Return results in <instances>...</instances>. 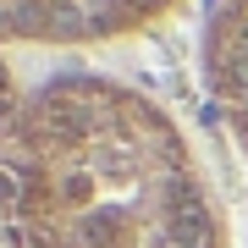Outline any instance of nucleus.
I'll return each mask as SVG.
<instances>
[{"instance_id": "20e7f679", "label": "nucleus", "mask_w": 248, "mask_h": 248, "mask_svg": "<svg viewBox=\"0 0 248 248\" xmlns=\"http://www.w3.org/2000/svg\"><path fill=\"white\" fill-rule=\"evenodd\" d=\"M33 83L11 66V55L0 50V215H6V187H11V160H17V133H22V105Z\"/></svg>"}, {"instance_id": "39448f33", "label": "nucleus", "mask_w": 248, "mask_h": 248, "mask_svg": "<svg viewBox=\"0 0 248 248\" xmlns=\"http://www.w3.org/2000/svg\"><path fill=\"white\" fill-rule=\"evenodd\" d=\"M226 6H237V11H248V0H226Z\"/></svg>"}, {"instance_id": "f257e3e1", "label": "nucleus", "mask_w": 248, "mask_h": 248, "mask_svg": "<svg viewBox=\"0 0 248 248\" xmlns=\"http://www.w3.org/2000/svg\"><path fill=\"white\" fill-rule=\"evenodd\" d=\"M0 248H226V210L155 94L72 66L28 89Z\"/></svg>"}, {"instance_id": "7ed1b4c3", "label": "nucleus", "mask_w": 248, "mask_h": 248, "mask_svg": "<svg viewBox=\"0 0 248 248\" xmlns=\"http://www.w3.org/2000/svg\"><path fill=\"white\" fill-rule=\"evenodd\" d=\"M204 83L248 166V11L215 0L204 22Z\"/></svg>"}, {"instance_id": "f03ea898", "label": "nucleus", "mask_w": 248, "mask_h": 248, "mask_svg": "<svg viewBox=\"0 0 248 248\" xmlns=\"http://www.w3.org/2000/svg\"><path fill=\"white\" fill-rule=\"evenodd\" d=\"M187 0H0V50H94L149 33Z\"/></svg>"}]
</instances>
